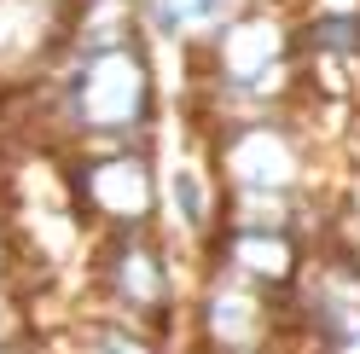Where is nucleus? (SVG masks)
Segmentation results:
<instances>
[{
    "instance_id": "f257e3e1",
    "label": "nucleus",
    "mask_w": 360,
    "mask_h": 354,
    "mask_svg": "<svg viewBox=\"0 0 360 354\" xmlns=\"http://www.w3.org/2000/svg\"><path fill=\"white\" fill-rule=\"evenodd\" d=\"M76 122L87 134H128L134 122H146L151 110V70L140 53L128 47H99L82 64V76L70 87Z\"/></svg>"
},
{
    "instance_id": "f03ea898",
    "label": "nucleus",
    "mask_w": 360,
    "mask_h": 354,
    "mask_svg": "<svg viewBox=\"0 0 360 354\" xmlns=\"http://www.w3.org/2000/svg\"><path fill=\"white\" fill-rule=\"evenodd\" d=\"M87 209H99L110 221H146L151 215V169L140 157H110L82 174Z\"/></svg>"
},
{
    "instance_id": "7ed1b4c3",
    "label": "nucleus",
    "mask_w": 360,
    "mask_h": 354,
    "mask_svg": "<svg viewBox=\"0 0 360 354\" xmlns=\"http://www.w3.org/2000/svg\"><path fill=\"white\" fill-rule=\"evenodd\" d=\"M227 169L238 192H279L297 181V157H290V145L274 134V128H250V134H238L227 145Z\"/></svg>"
},
{
    "instance_id": "20e7f679",
    "label": "nucleus",
    "mask_w": 360,
    "mask_h": 354,
    "mask_svg": "<svg viewBox=\"0 0 360 354\" xmlns=\"http://www.w3.org/2000/svg\"><path fill=\"white\" fill-rule=\"evenodd\" d=\"M227 261L238 279H267V284H285L290 268H297V250L290 238H279L274 227H238L233 244H227Z\"/></svg>"
},
{
    "instance_id": "39448f33",
    "label": "nucleus",
    "mask_w": 360,
    "mask_h": 354,
    "mask_svg": "<svg viewBox=\"0 0 360 354\" xmlns=\"http://www.w3.org/2000/svg\"><path fill=\"white\" fill-rule=\"evenodd\" d=\"M117 284H122V296L134 302V308H157L163 302V291H169V279H163V268H157V256L146 250V244H122V256H117Z\"/></svg>"
},
{
    "instance_id": "423d86ee",
    "label": "nucleus",
    "mask_w": 360,
    "mask_h": 354,
    "mask_svg": "<svg viewBox=\"0 0 360 354\" xmlns=\"http://www.w3.org/2000/svg\"><path fill=\"white\" fill-rule=\"evenodd\" d=\"M233 0H151V18L163 35H186V29H215L227 24Z\"/></svg>"
},
{
    "instance_id": "0eeeda50",
    "label": "nucleus",
    "mask_w": 360,
    "mask_h": 354,
    "mask_svg": "<svg viewBox=\"0 0 360 354\" xmlns=\"http://www.w3.org/2000/svg\"><path fill=\"white\" fill-rule=\"evenodd\" d=\"M174 204L186 209L192 227H204V197H198V181H192V174H174Z\"/></svg>"
}]
</instances>
